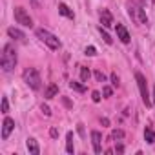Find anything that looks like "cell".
Instances as JSON below:
<instances>
[{"label": "cell", "mask_w": 155, "mask_h": 155, "mask_svg": "<svg viewBox=\"0 0 155 155\" xmlns=\"http://www.w3.org/2000/svg\"><path fill=\"white\" fill-rule=\"evenodd\" d=\"M9 111V102H8V97H2V113H8Z\"/></svg>", "instance_id": "ffe728a7"}, {"label": "cell", "mask_w": 155, "mask_h": 155, "mask_svg": "<svg viewBox=\"0 0 155 155\" xmlns=\"http://www.w3.org/2000/svg\"><path fill=\"white\" fill-rule=\"evenodd\" d=\"M95 79H97L99 82H104V81H106V77H104V73H101V71H95Z\"/></svg>", "instance_id": "603a6c76"}, {"label": "cell", "mask_w": 155, "mask_h": 155, "mask_svg": "<svg viewBox=\"0 0 155 155\" xmlns=\"http://www.w3.org/2000/svg\"><path fill=\"white\" fill-rule=\"evenodd\" d=\"M111 84L117 88L119 86V77H117V73H111Z\"/></svg>", "instance_id": "484cf974"}, {"label": "cell", "mask_w": 155, "mask_h": 155, "mask_svg": "<svg viewBox=\"0 0 155 155\" xmlns=\"http://www.w3.org/2000/svg\"><path fill=\"white\" fill-rule=\"evenodd\" d=\"M151 99H153V106H155V88H153V97Z\"/></svg>", "instance_id": "f546056e"}, {"label": "cell", "mask_w": 155, "mask_h": 155, "mask_svg": "<svg viewBox=\"0 0 155 155\" xmlns=\"http://www.w3.org/2000/svg\"><path fill=\"white\" fill-rule=\"evenodd\" d=\"M37 37H38L49 49H58V48H60V40H58L53 33H49L48 29H44V28L37 29Z\"/></svg>", "instance_id": "277c9868"}, {"label": "cell", "mask_w": 155, "mask_h": 155, "mask_svg": "<svg viewBox=\"0 0 155 155\" xmlns=\"http://www.w3.org/2000/svg\"><path fill=\"white\" fill-rule=\"evenodd\" d=\"M13 128H15V120L11 117H6L4 122H2V140H8V137L11 135Z\"/></svg>", "instance_id": "52a82bcc"}, {"label": "cell", "mask_w": 155, "mask_h": 155, "mask_svg": "<svg viewBox=\"0 0 155 155\" xmlns=\"http://www.w3.org/2000/svg\"><path fill=\"white\" fill-rule=\"evenodd\" d=\"M90 77H91L90 69H88L86 66H81V81H82V82H88V81H90Z\"/></svg>", "instance_id": "e0dca14e"}, {"label": "cell", "mask_w": 155, "mask_h": 155, "mask_svg": "<svg viewBox=\"0 0 155 155\" xmlns=\"http://www.w3.org/2000/svg\"><path fill=\"white\" fill-rule=\"evenodd\" d=\"M91 142H93V150L95 153H102V137L97 130L91 131Z\"/></svg>", "instance_id": "9c48e42d"}, {"label": "cell", "mask_w": 155, "mask_h": 155, "mask_svg": "<svg viewBox=\"0 0 155 155\" xmlns=\"http://www.w3.org/2000/svg\"><path fill=\"white\" fill-rule=\"evenodd\" d=\"M122 151H124V146H122V144H119V146H117V153H122Z\"/></svg>", "instance_id": "f1b7e54d"}, {"label": "cell", "mask_w": 155, "mask_h": 155, "mask_svg": "<svg viewBox=\"0 0 155 155\" xmlns=\"http://www.w3.org/2000/svg\"><path fill=\"white\" fill-rule=\"evenodd\" d=\"M57 93H58V86L57 84H49L46 88V91H44V97L46 99H53V97H57Z\"/></svg>", "instance_id": "5bb4252c"}, {"label": "cell", "mask_w": 155, "mask_h": 155, "mask_svg": "<svg viewBox=\"0 0 155 155\" xmlns=\"http://www.w3.org/2000/svg\"><path fill=\"white\" fill-rule=\"evenodd\" d=\"M13 15H15L17 24H20V26H24V28H33V20H31V17L26 13V9H24V8L17 6V8L13 9Z\"/></svg>", "instance_id": "8992f818"}, {"label": "cell", "mask_w": 155, "mask_h": 155, "mask_svg": "<svg viewBox=\"0 0 155 155\" xmlns=\"http://www.w3.org/2000/svg\"><path fill=\"white\" fill-rule=\"evenodd\" d=\"M40 110H42V113H44L46 117H49V115H51V110H49V106H46V104H42V108H40Z\"/></svg>", "instance_id": "d4e9b609"}, {"label": "cell", "mask_w": 155, "mask_h": 155, "mask_svg": "<svg viewBox=\"0 0 155 155\" xmlns=\"http://www.w3.org/2000/svg\"><path fill=\"white\" fill-rule=\"evenodd\" d=\"M101 24L104 28H111L113 26V17H111V13L108 9H102L101 11Z\"/></svg>", "instance_id": "30bf717a"}, {"label": "cell", "mask_w": 155, "mask_h": 155, "mask_svg": "<svg viewBox=\"0 0 155 155\" xmlns=\"http://www.w3.org/2000/svg\"><path fill=\"white\" fill-rule=\"evenodd\" d=\"M24 82L31 88V90H35V91H38L40 90V75H38V71L35 69V68H28L26 71H24Z\"/></svg>", "instance_id": "3957f363"}, {"label": "cell", "mask_w": 155, "mask_h": 155, "mask_svg": "<svg viewBox=\"0 0 155 155\" xmlns=\"http://www.w3.org/2000/svg\"><path fill=\"white\" fill-rule=\"evenodd\" d=\"M102 93H104V97H111V93H113V90H111L110 86H104V90H102Z\"/></svg>", "instance_id": "cb8c5ba5"}, {"label": "cell", "mask_w": 155, "mask_h": 155, "mask_svg": "<svg viewBox=\"0 0 155 155\" xmlns=\"http://www.w3.org/2000/svg\"><path fill=\"white\" fill-rule=\"evenodd\" d=\"M8 35H9L11 38H15V40H18V42H26V35H24L20 29H17V28H9V29H8Z\"/></svg>", "instance_id": "4fadbf2b"}, {"label": "cell", "mask_w": 155, "mask_h": 155, "mask_svg": "<svg viewBox=\"0 0 155 155\" xmlns=\"http://www.w3.org/2000/svg\"><path fill=\"white\" fill-rule=\"evenodd\" d=\"M84 53H86V55H88V57H95V55H97V49H95V48H93V46H88V48H86V51H84Z\"/></svg>", "instance_id": "44dd1931"}, {"label": "cell", "mask_w": 155, "mask_h": 155, "mask_svg": "<svg viewBox=\"0 0 155 155\" xmlns=\"http://www.w3.org/2000/svg\"><path fill=\"white\" fill-rule=\"evenodd\" d=\"M122 137H124V131H122V130H113L111 139H122Z\"/></svg>", "instance_id": "7402d4cb"}, {"label": "cell", "mask_w": 155, "mask_h": 155, "mask_svg": "<svg viewBox=\"0 0 155 155\" xmlns=\"http://www.w3.org/2000/svg\"><path fill=\"white\" fill-rule=\"evenodd\" d=\"M58 13H60L62 17L69 18V20H75V13H73V11H71V9H69L64 2H60V4H58Z\"/></svg>", "instance_id": "7c38bea8"}, {"label": "cell", "mask_w": 155, "mask_h": 155, "mask_svg": "<svg viewBox=\"0 0 155 155\" xmlns=\"http://www.w3.org/2000/svg\"><path fill=\"white\" fill-rule=\"evenodd\" d=\"M69 88H71V90H75V91H79V93H84V91H86V86H84V84L75 82V81H71V82H69Z\"/></svg>", "instance_id": "ac0fdd59"}, {"label": "cell", "mask_w": 155, "mask_h": 155, "mask_svg": "<svg viewBox=\"0 0 155 155\" xmlns=\"http://www.w3.org/2000/svg\"><path fill=\"white\" fill-rule=\"evenodd\" d=\"M99 33H101V37H102V40H104L106 44H111V42H113V38H111V37L106 33V29H102V26L99 28Z\"/></svg>", "instance_id": "d6986e66"}, {"label": "cell", "mask_w": 155, "mask_h": 155, "mask_svg": "<svg viewBox=\"0 0 155 155\" xmlns=\"http://www.w3.org/2000/svg\"><path fill=\"white\" fill-rule=\"evenodd\" d=\"M26 148H28V151L31 153V155H38L40 153V148H38V142L33 139V137H29L28 140H26Z\"/></svg>", "instance_id": "8fae6325"}, {"label": "cell", "mask_w": 155, "mask_h": 155, "mask_svg": "<svg viewBox=\"0 0 155 155\" xmlns=\"http://www.w3.org/2000/svg\"><path fill=\"white\" fill-rule=\"evenodd\" d=\"M135 81H137V86H139L140 99H142L144 106L150 108V106H151V97H150V93H148V82H146V77H144L142 73L137 71V73H135Z\"/></svg>", "instance_id": "7a4b0ae2"}, {"label": "cell", "mask_w": 155, "mask_h": 155, "mask_svg": "<svg viewBox=\"0 0 155 155\" xmlns=\"http://www.w3.org/2000/svg\"><path fill=\"white\" fill-rule=\"evenodd\" d=\"M49 135H51L53 139H57V137H58V130H57V128H51V130H49Z\"/></svg>", "instance_id": "83f0119b"}, {"label": "cell", "mask_w": 155, "mask_h": 155, "mask_svg": "<svg viewBox=\"0 0 155 155\" xmlns=\"http://www.w3.org/2000/svg\"><path fill=\"white\" fill-rule=\"evenodd\" d=\"M128 13H130L131 20H133L135 24H139V26H146V24H148V17H146L144 9H142L140 6H137V4H130Z\"/></svg>", "instance_id": "5b68a950"}, {"label": "cell", "mask_w": 155, "mask_h": 155, "mask_svg": "<svg viewBox=\"0 0 155 155\" xmlns=\"http://www.w3.org/2000/svg\"><path fill=\"white\" fill-rule=\"evenodd\" d=\"M115 31H117V38L122 44H130V33H128V29H126L124 24H117L115 26Z\"/></svg>", "instance_id": "ba28073f"}, {"label": "cell", "mask_w": 155, "mask_h": 155, "mask_svg": "<svg viewBox=\"0 0 155 155\" xmlns=\"http://www.w3.org/2000/svg\"><path fill=\"white\" fill-rule=\"evenodd\" d=\"M66 151H68V153H73V151H75V146H73V133H71V131H68V135H66Z\"/></svg>", "instance_id": "9a60e30c"}, {"label": "cell", "mask_w": 155, "mask_h": 155, "mask_svg": "<svg viewBox=\"0 0 155 155\" xmlns=\"http://www.w3.org/2000/svg\"><path fill=\"white\" fill-rule=\"evenodd\" d=\"M91 99H93V102H101V93L99 91H93L91 93Z\"/></svg>", "instance_id": "4316f807"}, {"label": "cell", "mask_w": 155, "mask_h": 155, "mask_svg": "<svg viewBox=\"0 0 155 155\" xmlns=\"http://www.w3.org/2000/svg\"><path fill=\"white\" fill-rule=\"evenodd\" d=\"M144 140H146L148 144H155V131H153L151 128H146V130H144Z\"/></svg>", "instance_id": "2e32d148"}, {"label": "cell", "mask_w": 155, "mask_h": 155, "mask_svg": "<svg viewBox=\"0 0 155 155\" xmlns=\"http://www.w3.org/2000/svg\"><path fill=\"white\" fill-rule=\"evenodd\" d=\"M0 64H2L4 71H11L17 66V51L11 44H6L2 48V57H0Z\"/></svg>", "instance_id": "6da1fadb"}]
</instances>
